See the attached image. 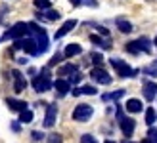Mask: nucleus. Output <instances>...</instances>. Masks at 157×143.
I'll return each instance as SVG.
<instances>
[{
    "mask_svg": "<svg viewBox=\"0 0 157 143\" xmlns=\"http://www.w3.org/2000/svg\"><path fill=\"white\" fill-rule=\"evenodd\" d=\"M31 138H33V139H44V134L42 132H33V134H31Z\"/></svg>",
    "mask_w": 157,
    "mask_h": 143,
    "instance_id": "473e14b6",
    "label": "nucleus"
},
{
    "mask_svg": "<svg viewBox=\"0 0 157 143\" xmlns=\"http://www.w3.org/2000/svg\"><path fill=\"white\" fill-rule=\"evenodd\" d=\"M69 2H71L73 6H81V4H82V0H69Z\"/></svg>",
    "mask_w": 157,
    "mask_h": 143,
    "instance_id": "e433bc0d",
    "label": "nucleus"
},
{
    "mask_svg": "<svg viewBox=\"0 0 157 143\" xmlns=\"http://www.w3.org/2000/svg\"><path fill=\"white\" fill-rule=\"evenodd\" d=\"M81 141L82 143H92V141H96V139H94V136H90V134H84V136L81 138Z\"/></svg>",
    "mask_w": 157,
    "mask_h": 143,
    "instance_id": "2f4dec72",
    "label": "nucleus"
},
{
    "mask_svg": "<svg viewBox=\"0 0 157 143\" xmlns=\"http://www.w3.org/2000/svg\"><path fill=\"white\" fill-rule=\"evenodd\" d=\"M48 139H50V141H59L61 138H59V136H56V134H54V136H48Z\"/></svg>",
    "mask_w": 157,
    "mask_h": 143,
    "instance_id": "c9c22d12",
    "label": "nucleus"
},
{
    "mask_svg": "<svg viewBox=\"0 0 157 143\" xmlns=\"http://www.w3.org/2000/svg\"><path fill=\"white\" fill-rule=\"evenodd\" d=\"M27 35H29V25L27 23H15L12 29H8L4 33L2 40H17V38H23Z\"/></svg>",
    "mask_w": 157,
    "mask_h": 143,
    "instance_id": "7ed1b4c3",
    "label": "nucleus"
},
{
    "mask_svg": "<svg viewBox=\"0 0 157 143\" xmlns=\"http://www.w3.org/2000/svg\"><path fill=\"white\" fill-rule=\"evenodd\" d=\"M94 113V109L86 103H78V105L73 109V120H78V122H86L90 120V116Z\"/></svg>",
    "mask_w": 157,
    "mask_h": 143,
    "instance_id": "39448f33",
    "label": "nucleus"
},
{
    "mask_svg": "<svg viewBox=\"0 0 157 143\" xmlns=\"http://www.w3.org/2000/svg\"><path fill=\"white\" fill-rule=\"evenodd\" d=\"M90 76H92V80H96L98 84H111V82H113L111 75H109L104 67H96V69H92V71H90Z\"/></svg>",
    "mask_w": 157,
    "mask_h": 143,
    "instance_id": "0eeeda50",
    "label": "nucleus"
},
{
    "mask_svg": "<svg viewBox=\"0 0 157 143\" xmlns=\"http://www.w3.org/2000/svg\"><path fill=\"white\" fill-rule=\"evenodd\" d=\"M142 73H144V75L157 76V67H155V63H153V67H144V69H142Z\"/></svg>",
    "mask_w": 157,
    "mask_h": 143,
    "instance_id": "c85d7f7f",
    "label": "nucleus"
},
{
    "mask_svg": "<svg viewBox=\"0 0 157 143\" xmlns=\"http://www.w3.org/2000/svg\"><path fill=\"white\" fill-rule=\"evenodd\" d=\"M19 44H21V50L25 52V53H29V55H40V52H38V46H36V40L33 36H23V38H19Z\"/></svg>",
    "mask_w": 157,
    "mask_h": 143,
    "instance_id": "6e6552de",
    "label": "nucleus"
},
{
    "mask_svg": "<svg viewBox=\"0 0 157 143\" xmlns=\"http://www.w3.org/2000/svg\"><path fill=\"white\" fill-rule=\"evenodd\" d=\"M124 50L128 53H140V52H150V40L147 38H138V40H132L124 46Z\"/></svg>",
    "mask_w": 157,
    "mask_h": 143,
    "instance_id": "423d86ee",
    "label": "nucleus"
},
{
    "mask_svg": "<svg viewBox=\"0 0 157 143\" xmlns=\"http://www.w3.org/2000/svg\"><path fill=\"white\" fill-rule=\"evenodd\" d=\"M52 88V76H50V67H44L40 75L33 76V90L36 94H44Z\"/></svg>",
    "mask_w": 157,
    "mask_h": 143,
    "instance_id": "f257e3e1",
    "label": "nucleus"
},
{
    "mask_svg": "<svg viewBox=\"0 0 157 143\" xmlns=\"http://www.w3.org/2000/svg\"><path fill=\"white\" fill-rule=\"evenodd\" d=\"M142 94H144V97L147 101H153L157 97V82H153V80H144V84H142Z\"/></svg>",
    "mask_w": 157,
    "mask_h": 143,
    "instance_id": "1a4fd4ad",
    "label": "nucleus"
},
{
    "mask_svg": "<svg viewBox=\"0 0 157 143\" xmlns=\"http://www.w3.org/2000/svg\"><path fill=\"white\" fill-rule=\"evenodd\" d=\"M63 57H65L63 53H56V55H54V57H52V59L48 61V65H46V67H54V65H56L58 61H61V59H63Z\"/></svg>",
    "mask_w": 157,
    "mask_h": 143,
    "instance_id": "cd10ccee",
    "label": "nucleus"
},
{
    "mask_svg": "<svg viewBox=\"0 0 157 143\" xmlns=\"http://www.w3.org/2000/svg\"><path fill=\"white\" fill-rule=\"evenodd\" d=\"M146 139H147V141H157V128H150Z\"/></svg>",
    "mask_w": 157,
    "mask_h": 143,
    "instance_id": "7c9ffc66",
    "label": "nucleus"
},
{
    "mask_svg": "<svg viewBox=\"0 0 157 143\" xmlns=\"http://www.w3.org/2000/svg\"><path fill=\"white\" fill-rule=\"evenodd\" d=\"M6 103H8V107H10L12 111H15V113H21V111L29 109V107H27V103H25V101H19V99H12V97H8Z\"/></svg>",
    "mask_w": 157,
    "mask_h": 143,
    "instance_id": "f3484780",
    "label": "nucleus"
},
{
    "mask_svg": "<svg viewBox=\"0 0 157 143\" xmlns=\"http://www.w3.org/2000/svg\"><path fill=\"white\" fill-rule=\"evenodd\" d=\"M33 6L36 10H48L52 6V0H33Z\"/></svg>",
    "mask_w": 157,
    "mask_h": 143,
    "instance_id": "a878e982",
    "label": "nucleus"
},
{
    "mask_svg": "<svg viewBox=\"0 0 157 143\" xmlns=\"http://www.w3.org/2000/svg\"><path fill=\"white\" fill-rule=\"evenodd\" d=\"M29 35H33V38L36 40V46H38V52H46L50 48V40H48V35L46 31L40 29L36 23H29Z\"/></svg>",
    "mask_w": 157,
    "mask_h": 143,
    "instance_id": "f03ea898",
    "label": "nucleus"
},
{
    "mask_svg": "<svg viewBox=\"0 0 157 143\" xmlns=\"http://www.w3.org/2000/svg\"><path fill=\"white\" fill-rule=\"evenodd\" d=\"M56 113H58L56 103H50V105L46 107V116H44V126L46 128H52V126L56 124Z\"/></svg>",
    "mask_w": 157,
    "mask_h": 143,
    "instance_id": "f8f14e48",
    "label": "nucleus"
},
{
    "mask_svg": "<svg viewBox=\"0 0 157 143\" xmlns=\"http://www.w3.org/2000/svg\"><path fill=\"white\" fill-rule=\"evenodd\" d=\"M54 86H56V92H58V97H63V95L69 94V90H71V82L65 80L63 76H59V80L54 82Z\"/></svg>",
    "mask_w": 157,
    "mask_h": 143,
    "instance_id": "ddd939ff",
    "label": "nucleus"
},
{
    "mask_svg": "<svg viewBox=\"0 0 157 143\" xmlns=\"http://www.w3.org/2000/svg\"><path fill=\"white\" fill-rule=\"evenodd\" d=\"M109 63H111V67L117 71V75H119L121 78H130V76H136V71L132 69L128 63H124L121 59H109Z\"/></svg>",
    "mask_w": 157,
    "mask_h": 143,
    "instance_id": "20e7f679",
    "label": "nucleus"
},
{
    "mask_svg": "<svg viewBox=\"0 0 157 143\" xmlns=\"http://www.w3.org/2000/svg\"><path fill=\"white\" fill-rule=\"evenodd\" d=\"M117 29H119L121 33H130V31H132V25H130V23L124 19V17H119V19H117Z\"/></svg>",
    "mask_w": 157,
    "mask_h": 143,
    "instance_id": "4be33fe9",
    "label": "nucleus"
},
{
    "mask_svg": "<svg viewBox=\"0 0 157 143\" xmlns=\"http://www.w3.org/2000/svg\"><path fill=\"white\" fill-rule=\"evenodd\" d=\"M77 71H78V67L75 65V63H65L63 67L58 69V75L59 76H71L73 73H77Z\"/></svg>",
    "mask_w": 157,
    "mask_h": 143,
    "instance_id": "a211bd4d",
    "label": "nucleus"
},
{
    "mask_svg": "<svg viewBox=\"0 0 157 143\" xmlns=\"http://www.w3.org/2000/svg\"><path fill=\"white\" fill-rule=\"evenodd\" d=\"M12 76H13V90L17 92V94L25 90V86H27V80H25V76H23V73H21V71L13 69V71H12Z\"/></svg>",
    "mask_w": 157,
    "mask_h": 143,
    "instance_id": "9d476101",
    "label": "nucleus"
},
{
    "mask_svg": "<svg viewBox=\"0 0 157 143\" xmlns=\"http://www.w3.org/2000/svg\"><path fill=\"white\" fill-rule=\"evenodd\" d=\"M75 27H77V19H67V21L63 23V25H61V27L58 29V33H56V38L59 40L61 36H65V35L69 33V31H71V29H75Z\"/></svg>",
    "mask_w": 157,
    "mask_h": 143,
    "instance_id": "4468645a",
    "label": "nucleus"
},
{
    "mask_svg": "<svg viewBox=\"0 0 157 143\" xmlns=\"http://www.w3.org/2000/svg\"><path fill=\"white\" fill-rule=\"evenodd\" d=\"M98 88L96 86H77L73 90V95H96Z\"/></svg>",
    "mask_w": 157,
    "mask_h": 143,
    "instance_id": "dca6fc26",
    "label": "nucleus"
},
{
    "mask_svg": "<svg viewBox=\"0 0 157 143\" xmlns=\"http://www.w3.org/2000/svg\"><path fill=\"white\" fill-rule=\"evenodd\" d=\"M119 122H121V130H123V134H124V138H132V134H134V126H136V122L132 120V118H127V116L119 118Z\"/></svg>",
    "mask_w": 157,
    "mask_h": 143,
    "instance_id": "9b49d317",
    "label": "nucleus"
},
{
    "mask_svg": "<svg viewBox=\"0 0 157 143\" xmlns=\"http://www.w3.org/2000/svg\"><path fill=\"white\" fill-rule=\"evenodd\" d=\"M36 17H38V19H42V21H56V19H59V13L48 8V10H38Z\"/></svg>",
    "mask_w": 157,
    "mask_h": 143,
    "instance_id": "2eb2a0df",
    "label": "nucleus"
},
{
    "mask_svg": "<svg viewBox=\"0 0 157 143\" xmlns=\"http://www.w3.org/2000/svg\"><path fill=\"white\" fill-rule=\"evenodd\" d=\"M153 42H155V46H157V36H155V40H153Z\"/></svg>",
    "mask_w": 157,
    "mask_h": 143,
    "instance_id": "4c0bfd02",
    "label": "nucleus"
},
{
    "mask_svg": "<svg viewBox=\"0 0 157 143\" xmlns=\"http://www.w3.org/2000/svg\"><path fill=\"white\" fill-rule=\"evenodd\" d=\"M155 118H157V113H155V109H146V124L147 126H153V122H155Z\"/></svg>",
    "mask_w": 157,
    "mask_h": 143,
    "instance_id": "393cba45",
    "label": "nucleus"
},
{
    "mask_svg": "<svg viewBox=\"0 0 157 143\" xmlns=\"http://www.w3.org/2000/svg\"><path fill=\"white\" fill-rule=\"evenodd\" d=\"M90 42L92 44H98L101 48H111V40H101L98 35H90Z\"/></svg>",
    "mask_w": 157,
    "mask_h": 143,
    "instance_id": "5701e85b",
    "label": "nucleus"
},
{
    "mask_svg": "<svg viewBox=\"0 0 157 143\" xmlns=\"http://www.w3.org/2000/svg\"><path fill=\"white\" fill-rule=\"evenodd\" d=\"M81 52H82L81 44H67L65 50H63V55L65 57H75V55H78Z\"/></svg>",
    "mask_w": 157,
    "mask_h": 143,
    "instance_id": "6ab92c4d",
    "label": "nucleus"
},
{
    "mask_svg": "<svg viewBox=\"0 0 157 143\" xmlns=\"http://www.w3.org/2000/svg\"><path fill=\"white\" fill-rule=\"evenodd\" d=\"M19 124H21V120L12 122V130H13V132H21V126H19Z\"/></svg>",
    "mask_w": 157,
    "mask_h": 143,
    "instance_id": "72a5a7b5",
    "label": "nucleus"
},
{
    "mask_svg": "<svg viewBox=\"0 0 157 143\" xmlns=\"http://www.w3.org/2000/svg\"><path fill=\"white\" fill-rule=\"evenodd\" d=\"M82 4H86V6H94V8H96V6H98V0H82Z\"/></svg>",
    "mask_w": 157,
    "mask_h": 143,
    "instance_id": "f704fd0d",
    "label": "nucleus"
},
{
    "mask_svg": "<svg viewBox=\"0 0 157 143\" xmlns=\"http://www.w3.org/2000/svg\"><path fill=\"white\" fill-rule=\"evenodd\" d=\"M90 57H92V61L96 63L98 67H104V57H101V53H100V52H92Z\"/></svg>",
    "mask_w": 157,
    "mask_h": 143,
    "instance_id": "bb28decb",
    "label": "nucleus"
},
{
    "mask_svg": "<svg viewBox=\"0 0 157 143\" xmlns=\"http://www.w3.org/2000/svg\"><path fill=\"white\" fill-rule=\"evenodd\" d=\"M81 80H82V75L81 73H73L71 76H69V82H71V84H78Z\"/></svg>",
    "mask_w": 157,
    "mask_h": 143,
    "instance_id": "c756f323",
    "label": "nucleus"
},
{
    "mask_svg": "<svg viewBox=\"0 0 157 143\" xmlns=\"http://www.w3.org/2000/svg\"><path fill=\"white\" fill-rule=\"evenodd\" d=\"M33 118H35V113H33V111H29V109H25V111H21V113H19V120L21 122H33Z\"/></svg>",
    "mask_w": 157,
    "mask_h": 143,
    "instance_id": "b1692460",
    "label": "nucleus"
},
{
    "mask_svg": "<svg viewBox=\"0 0 157 143\" xmlns=\"http://www.w3.org/2000/svg\"><path fill=\"white\" fill-rule=\"evenodd\" d=\"M127 111L128 113H140V111H144V105L140 99H128L127 101Z\"/></svg>",
    "mask_w": 157,
    "mask_h": 143,
    "instance_id": "aec40b11",
    "label": "nucleus"
},
{
    "mask_svg": "<svg viewBox=\"0 0 157 143\" xmlns=\"http://www.w3.org/2000/svg\"><path fill=\"white\" fill-rule=\"evenodd\" d=\"M121 95H124V90H115V92H107V94H104L101 95V99H104L105 103L107 101H117L121 97Z\"/></svg>",
    "mask_w": 157,
    "mask_h": 143,
    "instance_id": "412c9836",
    "label": "nucleus"
}]
</instances>
